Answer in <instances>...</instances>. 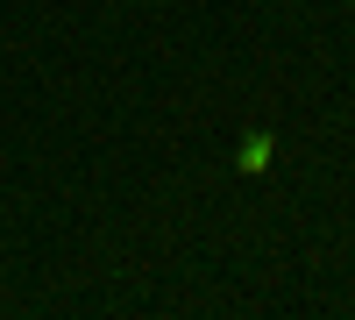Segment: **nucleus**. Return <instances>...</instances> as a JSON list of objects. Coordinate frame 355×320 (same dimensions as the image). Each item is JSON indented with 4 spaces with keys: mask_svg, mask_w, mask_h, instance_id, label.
Here are the masks:
<instances>
[{
    "mask_svg": "<svg viewBox=\"0 0 355 320\" xmlns=\"http://www.w3.org/2000/svg\"><path fill=\"white\" fill-rule=\"evenodd\" d=\"M270 157H277V142H270V135H249V142H242V171H263Z\"/></svg>",
    "mask_w": 355,
    "mask_h": 320,
    "instance_id": "obj_1",
    "label": "nucleus"
}]
</instances>
